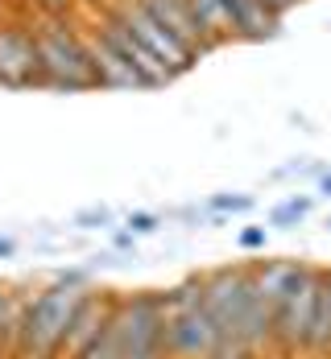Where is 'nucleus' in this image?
<instances>
[{
	"mask_svg": "<svg viewBox=\"0 0 331 359\" xmlns=\"http://www.w3.org/2000/svg\"><path fill=\"white\" fill-rule=\"evenodd\" d=\"M87 289L83 285H50L41 289L34 302L21 310V334H17V355L25 359H58L67 330L79 318V310L87 306Z\"/></svg>",
	"mask_w": 331,
	"mask_h": 359,
	"instance_id": "1",
	"label": "nucleus"
},
{
	"mask_svg": "<svg viewBox=\"0 0 331 359\" xmlns=\"http://www.w3.org/2000/svg\"><path fill=\"white\" fill-rule=\"evenodd\" d=\"M166 297V359H216L220 330L203 310V277L174 285Z\"/></svg>",
	"mask_w": 331,
	"mask_h": 359,
	"instance_id": "2",
	"label": "nucleus"
},
{
	"mask_svg": "<svg viewBox=\"0 0 331 359\" xmlns=\"http://www.w3.org/2000/svg\"><path fill=\"white\" fill-rule=\"evenodd\" d=\"M112 330L124 359H166V297L133 293L124 302H112Z\"/></svg>",
	"mask_w": 331,
	"mask_h": 359,
	"instance_id": "3",
	"label": "nucleus"
},
{
	"mask_svg": "<svg viewBox=\"0 0 331 359\" xmlns=\"http://www.w3.org/2000/svg\"><path fill=\"white\" fill-rule=\"evenodd\" d=\"M37 46V67H41V83L50 87H67V91H83V87H100L96 71H91V54L87 41L63 25L37 29L34 34Z\"/></svg>",
	"mask_w": 331,
	"mask_h": 359,
	"instance_id": "4",
	"label": "nucleus"
},
{
	"mask_svg": "<svg viewBox=\"0 0 331 359\" xmlns=\"http://www.w3.org/2000/svg\"><path fill=\"white\" fill-rule=\"evenodd\" d=\"M323 285V273L315 269H298L294 285L286 289V297L273 310V343L290 355V351H306V334H311V314H315V297Z\"/></svg>",
	"mask_w": 331,
	"mask_h": 359,
	"instance_id": "5",
	"label": "nucleus"
},
{
	"mask_svg": "<svg viewBox=\"0 0 331 359\" xmlns=\"http://www.w3.org/2000/svg\"><path fill=\"white\" fill-rule=\"evenodd\" d=\"M108 13L124 25V29H129V34L137 37V41H141V46H145L149 54H153V58H157L170 74H179V71L190 67V54H186L183 46H179V41H174V37L166 34V29L149 17L145 8H141V0H120L116 8H108Z\"/></svg>",
	"mask_w": 331,
	"mask_h": 359,
	"instance_id": "6",
	"label": "nucleus"
},
{
	"mask_svg": "<svg viewBox=\"0 0 331 359\" xmlns=\"http://www.w3.org/2000/svg\"><path fill=\"white\" fill-rule=\"evenodd\" d=\"M96 34L104 37L116 54H120V62L137 74V83H141V87H162V83L170 79V71H166V67H162V62H157V58H153L145 46H141L137 37L129 34L116 17H112V13H104V25H100Z\"/></svg>",
	"mask_w": 331,
	"mask_h": 359,
	"instance_id": "7",
	"label": "nucleus"
},
{
	"mask_svg": "<svg viewBox=\"0 0 331 359\" xmlns=\"http://www.w3.org/2000/svg\"><path fill=\"white\" fill-rule=\"evenodd\" d=\"M141 8H145L149 17H153V21H157V25H162L170 37H174L179 46H183L190 58L212 50L207 34H203V29H199V21H195L190 0H141Z\"/></svg>",
	"mask_w": 331,
	"mask_h": 359,
	"instance_id": "8",
	"label": "nucleus"
},
{
	"mask_svg": "<svg viewBox=\"0 0 331 359\" xmlns=\"http://www.w3.org/2000/svg\"><path fill=\"white\" fill-rule=\"evenodd\" d=\"M0 83H41V67H37V46L30 34L4 29L0 34Z\"/></svg>",
	"mask_w": 331,
	"mask_h": 359,
	"instance_id": "9",
	"label": "nucleus"
},
{
	"mask_svg": "<svg viewBox=\"0 0 331 359\" xmlns=\"http://www.w3.org/2000/svg\"><path fill=\"white\" fill-rule=\"evenodd\" d=\"M220 8L232 21V34H240V37H269V34H278V21H282L261 0H220Z\"/></svg>",
	"mask_w": 331,
	"mask_h": 359,
	"instance_id": "10",
	"label": "nucleus"
},
{
	"mask_svg": "<svg viewBox=\"0 0 331 359\" xmlns=\"http://www.w3.org/2000/svg\"><path fill=\"white\" fill-rule=\"evenodd\" d=\"M83 41H87L91 71H96V83H100V87H141V83H137V74L120 62V54H116V50H112V46H108L100 34L83 37Z\"/></svg>",
	"mask_w": 331,
	"mask_h": 359,
	"instance_id": "11",
	"label": "nucleus"
},
{
	"mask_svg": "<svg viewBox=\"0 0 331 359\" xmlns=\"http://www.w3.org/2000/svg\"><path fill=\"white\" fill-rule=\"evenodd\" d=\"M306 351H311V355H327L331 351V273H323V285H319V297H315Z\"/></svg>",
	"mask_w": 331,
	"mask_h": 359,
	"instance_id": "12",
	"label": "nucleus"
},
{
	"mask_svg": "<svg viewBox=\"0 0 331 359\" xmlns=\"http://www.w3.org/2000/svg\"><path fill=\"white\" fill-rule=\"evenodd\" d=\"M298 269L302 264H294V260H282V264H265V269H249L253 273V289H257L265 302H273V310H278V302L286 297V289L294 285V277H298Z\"/></svg>",
	"mask_w": 331,
	"mask_h": 359,
	"instance_id": "13",
	"label": "nucleus"
},
{
	"mask_svg": "<svg viewBox=\"0 0 331 359\" xmlns=\"http://www.w3.org/2000/svg\"><path fill=\"white\" fill-rule=\"evenodd\" d=\"M74 359H124V351H120V339H116V330H112V318H108V326L79 351Z\"/></svg>",
	"mask_w": 331,
	"mask_h": 359,
	"instance_id": "14",
	"label": "nucleus"
},
{
	"mask_svg": "<svg viewBox=\"0 0 331 359\" xmlns=\"http://www.w3.org/2000/svg\"><path fill=\"white\" fill-rule=\"evenodd\" d=\"M306 207H311L306 198H294V203H286V207H278V211H273V223H278V227H286V223H294V219L306 215Z\"/></svg>",
	"mask_w": 331,
	"mask_h": 359,
	"instance_id": "15",
	"label": "nucleus"
},
{
	"mask_svg": "<svg viewBox=\"0 0 331 359\" xmlns=\"http://www.w3.org/2000/svg\"><path fill=\"white\" fill-rule=\"evenodd\" d=\"M249 207H253L249 194H220V198H212V211H249Z\"/></svg>",
	"mask_w": 331,
	"mask_h": 359,
	"instance_id": "16",
	"label": "nucleus"
},
{
	"mask_svg": "<svg viewBox=\"0 0 331 359\" xmlns=\"http://www.w3.org/2000/svg\"><path fill=\"white\" fill-rule=\"evenodd\" d=\"M8 310H13V297H8V289L0 285V359H4V339H8Z\"/></svg>",
	"mask_w": 331,
	"mask_h": 359,
	"instance_id": "17",
	"label": "nucleus"
},
{
	"mask_svg": "<svg viewBox=\"0 0 331 359\" xmlns=\"http://www.w3.org/2000/svg\"><path fill=\"white\" fill-rule=\"evenodd\" d=\"M129 231H133V236H149V231H157V215H145V211L129 215Z\"/></svg>",
	"mask_w": 331,
	"mask_h": 359,
	"instance_id": "18",
	"label": "nucleus"
},
{
	"mask_svg": "<svg viewBox=\"0 0 331 359\" xmlns=\"http://www.w3.org/2000/svg\"><path fill=\"white\" fill-rule=\"evenodd\" d=\"M240 244H245V248H261V244H265V227H249V231H240Z\"/></svg>",
	"mask_w": 331,
	"mask_h": 359,
	"instance_id": "19",
	"label": "nucleus"
},
{
	"mask_svg": "<svg viewBox=\"0 0 331 359\" xmlns=\"http://www.w3.org/2000/svg\"><path fill=\"white\" fill-rule=\"evenodd\" d=\"M108 211H104V207H100V211H83V215L74 219V223H100V227H104V223H108Z\"/></svg>",
	"mask_w": 331,
	"mask_h": 359,
	"instance_id": "20",
	"label": "nucleus"
},
{
	"mask_svg": "<svg viewBox=\"0 0 331 359\" xmlns=\"http://www.w3.org/2000/svg\"><path fill=\"white\" fill-rule=\"evenodd\" d=\"M13 252H17V244H13V240H0V256H13Z\"/></svg>",
	"mask_w": 331,
	"mask_h": 359,
	"instance_id": "21",
	"label": "nucleus"
},
{
	"mask_svg": "<svg viewBox=\"0 0 331 359\" xmlns=\"http://www.w3.org/2000/svg\"><path fill=\"white\" fill-rule=\"evenodd\" d=\"M323 194H331V178H327V182H323Z\"/></svg>",
	"mask_w": 331,
	"mask_h": 359,
	"instance_id": "22",
	"label": "nucleus"
},
{
	"mask_svg": "<svg viewBox=\"0 0 331 359\" xmlns=\"http://www.w3.org/2000/svg\"><path fill=\"white\" fill-rule=\"evenodd\" d=\"M245 359H265V355H245Z\"/></svg>",
	"mask_w": 331,
	"mask_h": 359,
	"instance_id": "23",
	"label": "nucleus"
},
{
	"mask_svg": "<svg viewBox=\"0 0 331 359\" xmlns=\"http://www.w3.org/2000/svg\"><path fill=\"white\" fill-rule=\"evenodd\" d=\"M327 227H331V219H327Z\"/></svg>",
	"mask_w": 331,
	"mask_h": 359,
	"instance_id": "24",
	"label": "nucleus"
}]
</instances>
